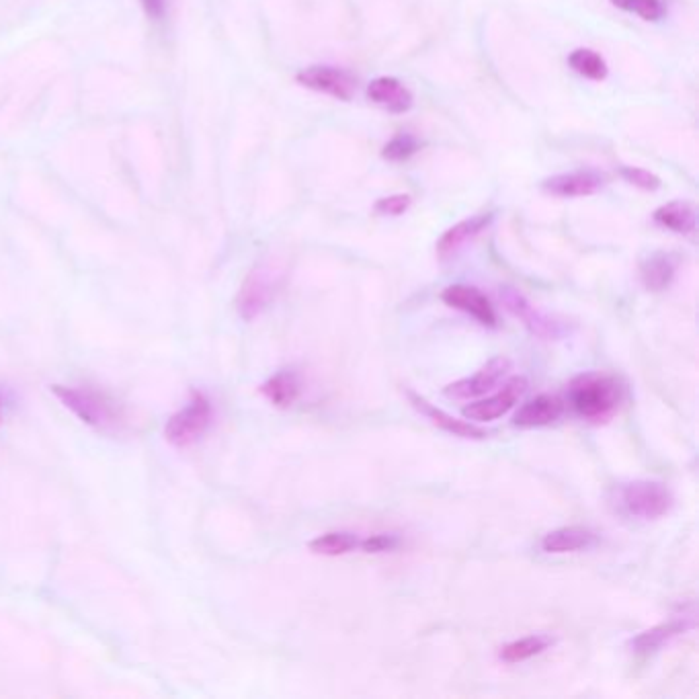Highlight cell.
Segmentation results:
<instances>
[{
  "label": "cell",
  "mask_w": 699,
  "mask_h": 699,
  "mask_svg": "<svg viewBox=\"0 0 699 699\" xmlns=\"http://www.w3.org/2000/svg\"><path fill=\"white\" fill-rule=\"evenodd\" d=\"M624 398V388L618 378L607 374H583L574 378L568 388V402L574 413L587 421H605Z\"/></svg>",
  "instance_id": "obj_1"
},
{
  "label": "cell",
  "mask_w": 699,
  "mask_h": 699,
  "mask_svg": "<svg viewBox=\"0 0 699 699\" xmlns=\"http://www.w3.org/2000/svg\"><path fill=\"white\" fill-rule=\"evenodd\" d=\"M283 277H285V269L273 259L255 265L253 271L246 275L238 292V298H236L238 314L246 322L261 316L275 300L279 287L283 283Z\"/></svg>",
  "instance_id": "obj_2"
},
{
  "label": "cell",
  "mask_w": 699,
  "mask_h": 699,
  "mask_svg": "<svg viewBox=\"0 0 699 699\" xmlns=\"http://www.w3.org/2000/svg\"><path fill=\"white\" fill-rule=\"evenodd\" d=\"M622 505L628 515L642 521H652L671 511L673 495L663 482L636 480L622 488Z\"/></svg>",
  "instance_id": "obj_3"
},
{
  "label": "cell",
  "mask_w": 699,
  "mask_h": 699,
  "mask_svg": "<svg viewBox=\"0 0 699 699\" xmlns=\"http://www.w3.org/2000/svg\"><path fill=\"white\" fill-rule=\"evenodd\" d=\"M212 423V402L201 392H195L191 402L175 413L164 427V437L175 447L195 443Z\"/></svg>",
  "instance_id": "obj_4"
},
{
  "label": "cell",
  "mask_w": 699,
  "mask_h": 699,
  "mask_svg": "<svg viewBox=\"0 0 699 699\" xmlns=\"http://www.w3.org/2000/svg\"><path fill=\"white\" fill-rule=\"evenodd\" d=\"M50 390L85 425L105 427L107 423L115 421V415H117L115 406L105 396L93 390H80V388H70L60 384L50 386Z\"/></svg>",
  "instance_id": "obj_5"
},
{
  "label": "cell",
  "mask_w": 699,
  "mask_h": 699,
  "mask_svg": "<svg viewBox=\"0 0 699 699\" xmlns=\"http://www.w3.org/2000/svg\"><path fill=\"white\" fill-rule=\"evenodd\" d=\"M296 78L302 87L326 93L341 101H349L357 91L355 76L335 66H310L298 72Z\"/></svg>",
  "instance_id": "obj_6"
},
{
  "label": "cell",
  "mask_w": 699,
  "mask_h": 699,
  "mask_svg": "<svg viewBox=\"0 0 699 699\" xmlns=\"http://www.w3.org/2000/svg\"><path fill=\"white\" fill-rule=\"evenodd\" d=\"M527 390V380L525 378H511L501 392L492 394L488 398L476 400L470 406L464 408V417L476 423H490L497 421L503 415H507L509 410L515 408V404L519 402V398L525 394Z\"/></svg>",
  "instance_id": "obj_7"
},
{
  "label": "cell",
  "mask_w": 699,
  "mask_h": 699,
  "mask_svg": "<svg viewBox=\"0 0 699 699\" xmlns=\"http://www.w3.org/2000/svg\"><path fill=\"white\" fill-rule=\"evenodd\" d=\"M511 369V361L507 357H497L488 361L480 372H476L472 378L458 380L445 388V396L454 400H472L488 394L495 388Z\"/></svg>",
  "instance_id": "obj_8"
},
{
  "label": "cell",
  "mask_w": 699,
  "mask_h": 699,
  "mask_svg": "<svg viewBox=\"0 0 699 699\" xmlns=\"http://www.w3.org/2000/svg\"><path fill=\"white\" fill-rule=\"evenodd\" d=\"M441 300L449 306L456 308L460 312L470 314L474 320H478L482 326H497V312L495 306L490 304V300L472 285H449L445 287V292L441 294Z\"/></svg>",
  "instance_id": "obj_9"
},
{
  "label": "cell",
  "mask_w": 699,
  "mask_h": 699,
  "mask_svg": "<svg viewBox=\"0 0 699 699\" xmlns=\"http://www.w3.org/2000/svg\"><path fill=\"white\" fill-rule=\"evenodd\" d=\"M564 413V402L552 394H540L525 402L513 419L515 427L538 429L556 423Z\"/></svg>",
  "instance_id": "obj_10"
},
{
  "label": "cell",
  "mask_w": 699,
  "mask_h": 699,
  "mask_svg": "<svg viewBox=\"0 0 699 699\" xmlns=\"http://www.w3.org/2000/svg\"><path fill=\"white\" fill-rule=\"evenodd\" d=\"M367 99L390 113H404L415 103V97L408 91V87H404L398 78L392 76H380L369 82Z\"/></svg>",
  "instance_id": "obj_11"
},
{
  "label": "cell",
  "mask_w": 699,
  "mask_h": 699,
  "mask_svg": "<svg viewBox=\"0 0 699 699\" xmlns=\"http://www.w3.org/2000/svg\"><path fill=\"white\" fill-rule=\"evenodd\" d=\"M408 398L410 402H413V406L417 410H421V413L433 423L437 425L439 429L451 433L454 437H464V439H486L488 433L472 423H466V421H460L456 417H451L447 413H443L441 408H435L431 402H427L423 396L415 394V392H408Z\"/></svg>",
  "instance_id": "obj_12"
},
{
  "label": "cell",
  "mask_w": 699,
  "mask_h": 699,
  "mask_svg": "<svg viewBox=\"0 0 699 699\" xmlns=\"http://www.w3.org/2000/svg\"><path fill=\"white\" fill-rule=\"evenodd\" d=\"M544 191L556 197H587L603 187V179L591 171L587 173H566L550 177L542 183Z\"/></svg>",
  "instance_id": "obj_13"
},
{
  "label": "cell",
  "mask_w": 699,
  "mask_h": 699,
  "mask_svg": "<svg viewBox=\"0 0 699 699\" xmlns=\"http://www.w3.org/2000/svg\"><path fill=\"white\" fill-rule=\"evenodd\" d=\"M595 540L597 536L591 529L570 525V527H560L550 531L542 540V548L548 554H568V552H579V550L591 548Z\"/></svg>",
  "instance_id": "obj_14"
},
{
  "label": "cell",
  "mask_w": 699,
  "mask_h": 699,
  "mask_svg": "<svg viewBox=\"0 0 699 699\" xmlns=\"http://www.w3.org/2000/svg\"><path fill=\"white\" fill-rule=\"evenodd\" d=\"M695 628V620L691 618H675L667 624H661V626H654L642 634H638L634 640H632V646L636 652L640 654H650V652H656L659 650L663 644H667L669 640H673L675 636H681L685 634L687 630Z\"/></svg>",
  "instance_id": "obj_15"
},
{
  "label": "cell",
  "mask_w": 699,
  "mask_h": 699,
  "mask_svg": "<svg viewBox=\"0 0 699 699\" xmlns=\"http://www.w3.org/2000/svg\"><path fill=\"white\" fill-rule=\"evenodd\" d=\"M488 222H490V216H476V218H470V220H464L456 226H451L437 242V255L441 259L456 255L468 240H472L478 232L484 230V226Z\"/></svg>",
  "instance_id": "obj_16"
},
{
  "label": "cell",
  "mask_w": 699,
  "mask_h": 699,
  "mask_svg": "<svg viewBox=\"0 0 699 699\" xmlns=\"http://www.w3.org/2000/svg\"><path fill=\"white\" fill-rule=\"evenodd\" d=\"M300 390V378L296 372H290V369L275 374L261 386L263 396L277 408H290L292 404H296V400L300 398Z\"/></svg>",
  "instance_id": "obj_17"
},
{
  "label": "cell",
  "mask_w": 699,
  "mask_h": 699,
  "mask_svg": "<svg viewBox=\"0 0 699 699\" xmlns=\"http://www.w3.org/2000/svg\"><path fill=\"white\" fill-rule=\"evenodd\" d=\"M640 277L646 290L650 292H663L671 285L675 277V263L671 261L669 255H652L646 259L640 267Z\"/></svg>",
  "instance_id": "obj_18"
},
{
  "label": "cell",
  "mask_w": 699,
  "mask_h": 699,
  "mask_svg": "<svg viewBox=\"0 0 699 699\" xmlns=\"http://www.w3.org/2000/svg\"><path fill=\"white\" fill-rule=\"evenodd\" d=\"M654 222L677 234H691L695 230V212L685 201H671L654 212Z\"/></svg>",
  "instance_id": "obj_19"
},
{
  "label": "cell",
  "mask_w": 699,
  "mask_h": 699,
  "mask_svg": "<svg viewBox=\"0 0 699 699\" xmlns=\"http://www.w3.org/2000/svg\"><path fill=\"white\" fill-rule=\"evenodd\" d=\"M554 644V640L546 634H533V636H525L521 640H515L511 644H507L503 650H501V661L505 663H523V661H529L533 659V656H538L542 654L544 650H548L550 646Z\"/></svg>",
  "instance_id": "obj_20"
},
{
  "label": "cell",
  "mask_w": 699,
  "mask_h": 699,
  "mask_svg": "<svg viewBox=\"0 0 699 699\" xmlns=\"http://www.w3.org/2000/svg\"><path fill=\"white\" fill-rule=\"evenodd\" d=\"M359 542L361 540L355 536V533L331 531V533H322V536L312 540L308 548L318 556H343L359 548Z\"/></svg>",
  "instance_id": "obj_21"
},
{
  "label": "cell",
  "mask_w": 699,
  "mask_h": 699,
  "mask_svg": "<svg viewBox=\"0 0 699 699\" xmlns=\"http://www.w3.org/2000/svg\"><path fill=\"white\" fill-rule=\"evenodd\" d=\"M505 302H507V308L515 316H519L536 335H540V337H554L556 335L554 322H550L546 316H542V314H538L536 310H533L517 292H507Z\"/></svg>",
  "instance_id": "obj_22"
},
{
  "label": "cell",
  "mask_w": 699,
  "mask_h": 699,
  "mask_svg": "<svg viewBox=\"0 0 699 699\" xmlns=\"http://www.w3.org/2000/svg\"><path fill=\"white\" fill-rule=\"evenodd\" d=\"M568 64L572 66L574 72H579L581 76L591 78V80H605V76H607L605 60L597 52L587 50V48L574 50L568 58Z\"/></svg>",
  "instance_id": "obj_23"
},
{
  "label": "cell",
  "mask_w": 699,
  "mask_h": 699,
  "mask_svg": "<svg viewBox=\"0 0 699 699\" xmlns=\"http://www.w3.org/2000/svg\"><path fill=\"white\" fill-rule=\"evenodd\" d=\"M611 3L628 13H636L644 21H659L665 13L661 0H611Z\"/></svg>",
  "instance_id": "obj_24"
},
{
  "label": "cell",
  "mask_w": 699,
  "mask_h": 699,
  "mask_svg": "<svg viewBox=\"0 0 699 699\" xmlns=\"http://www.w3.org/2000/svg\"><path fill=\"white\" fill-rule=\"evenodd\" d=\"M417 152H419V142L413 136H396L384 146L382 156L392 162H402Z\"/></svg>",
  "instance_id": "obj_25"
},
{
  "label": "cell",
  "mask_w": 699,
  "mask_h": 699,
  "mask_svg": "<svg viewBox=\"0 0 699 699\" xmlns=\"http://www.w3.org/2000/svg\"><path fill=\"white\" fill-rule=\"evenodd\" d=\"M400 540L396 536H388V533H376V536H369L363 542H359V548L367 554H384V552H392L394 548H398Z\"/></svg>",
  "instance_id": "obj_26"
},
{
  "label": "cell",
  "mask_w": 699,
  "mask_h": 699,
  "mask_svg": "<svg viewBox=\"0 0 699 699\" xmlns=\"http://www.w3.org/2000/svg\"><path fill=\"white\" fill-rule=\"evenodd\" d=\"M622 177L640 187V189H646V191H654V189H659L661 187V179L652 175L650 171H644V169H636V167H624L622 169Z\"/></svg>",
  "instance_id": "obj_27"
},
{
  "label": "cell",
  "mask_w": 699,
  "mask_h": 699,
  "mask_svg": "<svg viewBox=\"0 0 699 699\" xmlns=\"http://www.w3.org/2000/svg\"><path fill=\"white\" fill-rule=\"evenodd\" d=\"M410 208L408 195H390L376 203V212L382 216H400Z\"/></svg>",
  "instance_id": "obj_28"
},
{
  "label": "cell",
  "mask_w": 699,
  "mask_h": 699,
  "mask_svg": "<svg viewBox=\"0 0 699 699\" xmlns=\"http://www.w3.org/2000/svg\"><path fill=\"white\" fill-rule=\"evenodd\" d=\"M142 7L150 19L160 21L167 13V0H142Z\"/></svg>",
  "instance_id": "obj_29"
},
{
  "label": "cell",
  "mask_w": 699,
  "mask_h": 699,
  "mask_svg": "<svg viewBox=\"0 0 699 699\" xmlns=\"http://www.w3.org/2000/svg\"><path fill=\"white\" fill-rule=\"evenodd\" d=\"M5 415H3V396H0V425H3Z\"/></svg>",
  "instance_id": "obj_30"
}]
</instances>
